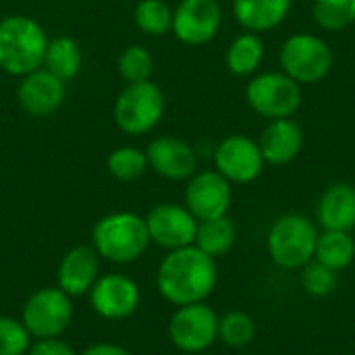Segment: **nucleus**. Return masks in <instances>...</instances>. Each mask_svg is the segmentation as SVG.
<instances>
[{"instance_id":"nucleus-23","label":"nucleus","mask_w":355,"mask_h":355,"mask_svg":"<svg viewBox=\"0 0 355 355\" xmlns=\"http://www.w3.org/2000/svg\"><path fill=\"white\" fill-rule=\"evenodd\" d=\"M314 256L333 270L347 268L355 258L354 237L347 231H327L324 235H318Z\"/></svg>"},{"instance_id":"nucleus-28","label":"nucleus","mask_w":355,"mask_h":355,"mask_svg":"<svg viewBox=\"0 0 355 355\" xmlns=\"http://www.w3.org/2000/svg\"><path fill=\"white\" fill-rule=\"evenodd\" d=\"M116 69H119V75L123 77V81H127V83L146 81V79H150L152 69H154L152 54L148 52L146 46L131 44L119 54Z\"/></svg>"},{"instance_id":"nucleus-11","label":"nucleus","mask_w":355,"mask_h":355,"mask_svg":"<svg viewBox=\"0 0 355 355\" xmlns=\"http://www.w3.org/2000/svg\"><path fill=\"white\" fill-rule=\"evenodd\" d=\"M223 21L218 0H181L173 10V33L187 46H202L210 42Z\"/></svg>"},{"instance_id":"nucleus-10","label":"nucleus","mask_w":355,"mask_h":355,"mask_svg":"<svg viewBox=\"0 0 355 355\" xmlns=\"http://www.w3.org/2000/svg\"><path fill=\"white\" fill-rule=\"evenodd\" d=\"M150 241L168 252L193 245L198 233L196 216L179 204H158L146 216Z\"/></svg>"},{"instance_id":"nucleus-1","label":"nucleus","mask_w":355,"mask_h":355,"mask_svg":"<svg viewBox=\"0 0 355 355\" xmlns=\"http://www.w3.org/2000/svg\"><path fill=\"white\" fill-rule=\"evenodd\" d=\"M214 258L196 245L173 250L158 266L156 285L160 295L175 306H189L204 302L216 287Z\"/></svg>"},{"instance_id":"nucleus-32","label":"nucleus","mask_w":355,"mask_h":355,"mask_svg":"<svg viewBox=\"0 0 355 355\" xmlns=\"http://www.w3.org/2000/svg\"><path fill=\"white\" fill-rule=\"evenodd\" d=\"M27 355H77L75 349L62 341L60 337H50V339H37L35 343L29 345Z\"/></svg>"},{"instance_id":"nucleus-17","label":"nucleus","mask_w":355,"mask_h":355,"mask_svg":"<svg viewBox=\"0 0 355 355\" xmlns=\"http://www.w3.org/2000/svg\"><path fill=\"white\" fill-rule=\"evenodd\" d=\"M100 277V256L92 245H77L69 250L56 270L58 289L69 297H79L92 291Z\"/></svg>"},{"instance_id":"nucleus-31","label":"nucleus","mask_w":355,"mask_h":355,"mask_svg":"<svg viewBox=\"0 0 355 355\" xmlns=\"http://www.w3.org/2000/svg\"><path fill=\"white\" fill-rule=\"evenodd\" d=\"M304 289L310 293V295H316V297H324L329 295L335 287H337V275L333 268L320 264L318 260L316 262H308L306 264V270H304Z\"/></svg>"},{"instance_id":"nucleus-8","label":"nucleus","mask_w":355,"mask_h":355,"mask_svg":"<svg viewBox=\"0 0 355 355\" xmlns=\"http://www.w3.org/2000/svg\"><path fill=\"white\" fill-rule=\"evenodd\" d=\"M281 67L297 83H318L333 67L331 48L310 33L291 35L281 48Z\"/></svg>"},{"instance_id":"nucleus-15","label":"nucleus","mask_w":355,"mask_h":355,"mask_svg":"<svg viewBox=\"0 0 355 355\" xmlns=\"http://www.w3.org/2000/svg\"><path fill=\"white\" fill-rule=\"evenodd\" d=\"M67 96V83L52 75L46 69H37L21 77L17 87L19 106L31 116H50L54 114Z\"/></svg>"},{"instance_id":"nucleus-29","label":"nucleus","mask_w":355,"mask_h":355,"mask_svg":"<svg viewBox=\"0 0 355 355\" xmlns=\"http://www.w3.org/2000/svg\"><path fill=\"white\" fill-rule=\"evenodd\" d=\"M218 337L231 347H245L256 337V324L243 312H229L218 318Z\"/></svg>"},{"instance_id":"nucleus-14","label":"nucleus","mask_w":355,"mask_h":355,"mask_svg":"<svg viewBox=\"0 0 355 355\" xmlns=\"http://www.w3.org/2000/svg\"><path fill=\"white\" fill-rule=\"evenodd\" d=\"M218 173L233 183H252L264 166L260 146L245 135H231L223 139L214 152Z\"/></svg>"},{"instance_id":"nucleus-12","label":"nucleus","mask_w":355,"mask_h":355,"mask_svg":"<svg viewBox=\"0 0 355 355\" xmlns=\"http://www.w3.org/2000/svg\"><path fill=\"white\" fill-rule=\"evenodd\" d=\"M141 293L133 279L125 275H102L89 291V304L106 320H125L139 306Z\"/></svg>"},{"instance_id":"nucleus-16","label":"nucleus","mask_w":355,"mask_h":355,"mask_svg":"<svg viewBox=\"0 0 355 355\" xmlns=\"http://www.w3.org/2000/svg\"><path fill=\"white\" fill-rule=\"evenodd\" d=\"M148 166L171 181L191 179L198 166V158L193 148L177 137H156L146 148Z\"/></svg>"},{"instance_id":"nucleus-9","label":"nucleus","mask_w":355,"mask_h":355,"mask_svg":"<svg viewBox=\"0 0 355 355\" xmlns=\"http://www.w3.org/2000/svg\"><path fill=\"white\" fill-rule=\"evenodd\" d=\"M168 337L173 345L185 354L204 352L218 337V316L202 302L181 306L171 318Z\"/></svg>"},{"instance_id":"nucleus-26","label":"nucleus","mask_w":355,"mask_h":355,"mask_svg":"<svg viewBox=\"0 0 355 355\" xmlns=\"http://www.w3.org/2000/svg\"><path fill=\"white\" fill-rule=\"evenodd\" d=\"M106 168H108L112 179L129 183V181L139 179L146 173L148 158H146V152H141L133 146H123V148H116L108 154Z\"/></svg>"},{"instance_id":"nucleus-30","label":"nucleus","mask_w":355,"mask_h":355,"mask_svg":"<svg viewBox=\"0 0 355 355\" xmlns=\"http://www.w3.org/2000/svg\"><path fill=\"white\" fill-rule=\"evenodd\" d=\"M31 335L25 324L10 316H0V355H27Z\"/></svg>"},{"instance_id":"nucleus-24","label":"nucleus","mask_w":355,"mask_h":355,"mask_svg":"<svg viewBox=\"0 0 355 355\" xmlns=\"http://www.w3.org/2000/svg\"><path fill=\"white\" fill-rule=\"evenodd\" d=\"M264 56V44L254 33H243L235 37L227 50V67L235 75H252Z\"/></svg>"},{"instance_id":"nucleus-19","label":"nucleus","mask_w":355,"mask_h":355,"mask_svg":"<svg viewBox=\"0 0 355 355\" xmlns=\"http://www.w3.org/2000/svg\"><path fill=\"white\" fill-rule=\"evenodd\" d=\"M318 223L327 231H352L355 227V187L347 183L331 185L316 208Z\"/></svg>"},{"instance_id":"nucleus-33","label":"nucleus","mask_w":355,"mask_h":355,"mask_svg":"<svg viewBox=\"0 0 355 355\" xmlns=\"http://www.w3.org/2000/svg\"><path fill=\"white\" fill-rule=\"evenodd\" d=\"M81 355H131L125 347L114 343H94L89 345Z\"/></svg>"},{"instance_id":"nucleus-4","label":"nucleus","mask_w":355,"mask_h":355,"mask_svg":"<svg viewBox=\"0 0 355 355\" xmlns=\"http://www.w3.org/2000/svg\"><path fill=\"white\" fill-rule=\"evenodd\" d=\"M164 94L150 79L127 83L114 102V123L127 135L150 133L164 114Z\"/></svg>"},{"instance_id":"nucleus-20","label":"nucleus","mask_w":355,"mask_h":355,"mask_svg":"<svg viewBox=\"0 0 355 355\" xmlns=\"http://www.w3.org/2000/svg\"><path fill=\"white\" fill-rule=\"evenodd\" d=\"M291 0H233V12L239 25L250 31H268L285 21Z\"/></svg>"},{"instance_id":"nucleus-7","label":"nucleus","mask_w":355,"mask_h":355,"mask_svg":"<svg viewBox=\"0 0 355 355\" xmlns=\"http://www.w3.org/2000/svg\"><path fill=\"white\" fill-rule=\"evenodd\" d=\"M248 104L262 116L289 119L302 104V87L285 73H262L248 83Z\"/></svg>"},{"instance_id":"nucleus-3","label":"nucleus","mask_w":355,"mask_h":355,"mask_svg":"<svg viewBox=\"0 0 355 355\" xmlns=\"http://www.w3.org/2000/svg\"><path fill=\"white\" fill-rule=\"evenodd\" d=\"M146 218L133 212H112L102 216L92 229V248L112 264H131L150 248Z\"/></svg>"},{"instance_id":"nucleus-18","label":"nucleus","mask_w":355,"mask_h":355,"mask_svg":"<svg viewBox=\"0 0 355 355\" xmlns=\"http://www.w3.org/2000/svg\"><path fill=\"white\" fill-rule=\"evenodd\" d=\"M258 146L264 162L281 166L291 162L300 154L304 146V131L291 119H277L264 129Z\"/></svg>"},{"instance_id":"nucleus-21","label":"nucleus","mask_w":355,"mask_h":355,"mask_svg":"<svg viewBox=\"0 0 355 355\" xmlns=\"http://www.w3.org/2000/svg\"><path fill=\"white\" fill-rule=\"evenodd\" d=\"M81 64H83L81 46L73 37L58 35V37L48 40V48H46L44 64H42L46 71H50L52 75H56L58 79L67 83L79 75Z\"/></svg>"},{"instance_id":"nucleus-22","label":"nucleus","mask_w":355,"mask_h":355,"mask_svg":"<svg viewBox=\"0 0 355 355\" xmlns=\"http://www.w3.org/2000/svg\"><path fill=\"white\" fill-rule=\"evenodd\" d=\"M235 233H237L235 225L227 216L202 220V223H198V233H196L193 243L210 258H216V256H225L233 248Z\"/></svg>"},{"instance_id":"nucleus-25","label":"nucleus","mask_w":355,"mask_h":355,"mask_svg":"<svg viewBox=\"0 0 355 355\" xmlns=\"http://www.w3.org/2000/svg\"><path fill=\"white\" fill-rule=\"evenodd\" d=\"M133 21L148 35H164L173 29V8L164 0H139L133 10Z\"/></svg>"},{"instance_id":"nucleus-5","label":"nucleus","mask_w":355,"mask_h":355,"mask_svg":"<svg viewBox=\"0 0 355 355\" xmlns=\"http://www.w3.org/2000/svg\"><path fill=\"white\" fill-rule=\"evenodd\" d=\"M316 241L318 231L310 218L302 214H285L268 233V254L283 268H300L314 256Z\"/></svg>"},{"instance_id":"nucleus-6","label":"nucleus","mask_w":355,"mask_h":355,"mask_svg":"<svg viewBox=\"0 0 355 355\" xmlns=\"http://www.w3.org/2000/svg\"><path fill=\"white\" fill-rule=\"evenodd\" d=\"M73 320V297L58 287H44L31 293L23 306L21 322L35 339L60 337Z\"/></svg>"},{"instance_id":"nucleus-2","label":"nucleus","mask_w":355,"mask_h":355,"mask_svg":"<svg viewBox=\"0 0 355 355\" xmlns=\"http://www.w3.org/2000/svg\"><path fill=\"white\" fill-rule=\"evenodd\" d=\"M48 48L44 27L25 15H8L0 21V69L23 77L42 69Z\"/></svg>"},{"instance_id":"nucleus-27","label":"nucleus","mask_w":355,"mask_h":355,"mask_svg":"<svg viewBox=\"0 0 355 355\" xmlns=\"http://www.w3.org/2000/svg\"><path fill=\"white\" fill-rule=\"evenodd\" d=\"M314 21L327 31H339L355 21V0H314Z\"/></svg>"},{"instance_id":"nucleus-13","label":"nucleus","mask_w":355,"mask_h":355,"mask_svg":"<svg viewBox=\"0 0 355 355\" xmlns=\"http://www.w3.org/2000/svg\"><path fill=\"white\" fill-rule=\"evenodd\" d=\"M231 206V185L218 171L193 175L185 189V208L196 220H212L227 216Z\"/></svg>"}]
</instances>
